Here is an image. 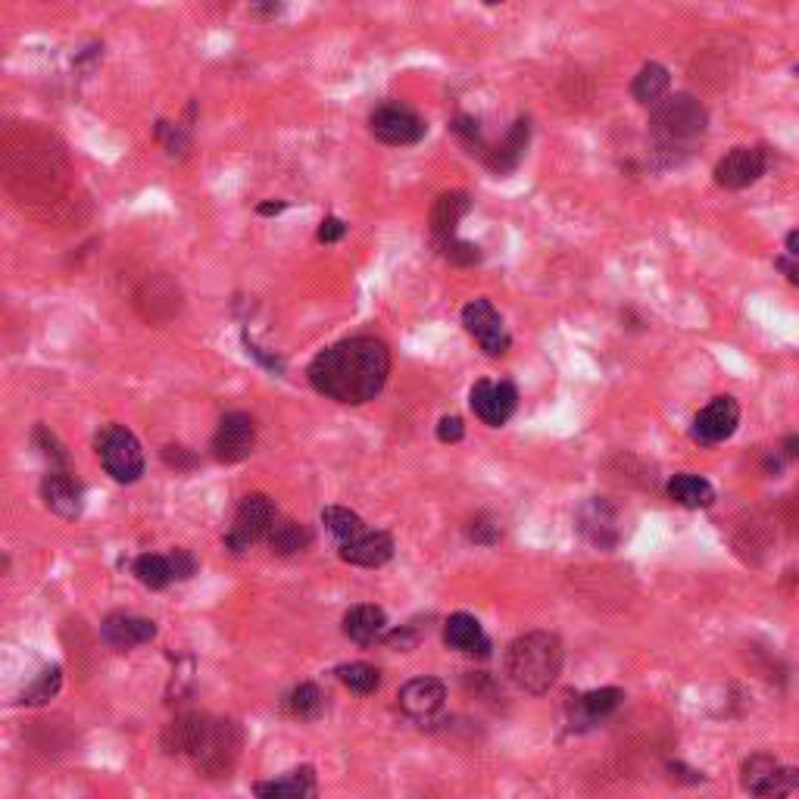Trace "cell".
Here are the masks:
<instances>
[{
    "label": "cell",
    "instance_id": "cell-1",
    "mask_svg": "<svg viewBox=\"0 0 799 799\" xmlns=\"http://www.w3.org/2000/svg\"><path fill=\"white\" fill-rule=\"evenodd\" d=\"M391 372V353L378 338H347L325 347L306 369L309 384L328 400L347 406L369 403L381 394Z\"/></svg>",
    "mask_w": 799,
    "mask_h": 799
},
{
    "label": "cell",
    "instance_id": "cell-2",
    "mask_svg": "<svg viewBox=\"0 0 799 799\" xmlns=\"http://www.w3.org/2000/svg\"><path fill=\"white\" fill-rule=\"evenodd\" d=\"M506 678L525 693H547L562 672V640L550 631H531L515 637L503 656Z\"/></svg>",
    "mask_w": 799,
    "mask_h": 799
},
{
    "label": "cell",
    "instance_id": "cell-3",
    "mask_svg": "<svg viewBox=\"0 0 799 799\" xmlns=\"http://www.w3.org/2000/svg\"><path fill=\"white\" fill-rule=\"evenodd\" d=\"M706 122L709 116L700 100H693L690 94H675L653 110L650 128L653 138L659 141V150H681L703 138Z\"/></svg>",
    "mask_w": 799,
    "mask_h": 799
},
{
    "label": "cell",
    "instance_id": "cell-4",
    "mask_svg": "<svg viewBox=\"0 0 799 799\" xmlns=\"http://www.w3.org/2000/svg\"><path fill=\"white\" fill-rule=\"evenodd\" d=\"M97 453L107 475L119 484H135L144 475V450L138 437L122 425H107L97 434Z\"/></svg>",
    "mask_w": 799,
    "mask_h": 799
},
{
    "label": "cell",
    "instance_id": "cell-5",
    "mask_svg": "<svg viewBox=\"0 0 799 799\" xmlns=\"http://www.w3.org/2000/svg\"><path fill=\"white\" fill-rule=\"evenodd\" d=\"M275 522H278L275 503L266 494H247L235 512V522H231V528L225 534V547L235 550V553H244L253 544H260V540H269Z\"/></svg>",
    "mask_w": 799,
    "mask_h": 799
},
{
    "label": "cell",
    "instance_id": "cell-6",
    "mask_svg": "<svg viewBox=\"0 0 799 799\" xmlns=\"http://www.w3.org/2000/svg\"><path fill=\"white\" fill-rule=\"evenodd\" d=\"M743 790L756 799H787L793 790H799V771L784 768L765 753L750 756L743 762Z\"/></svg>",
    "mask_w": 799,
    "mask_h": 799
},
{
    "label": "cell",
    "instance_id": "cell-7",
    "mask_svg": "<svg viewBox=\"0 0 799 799\" xmlns=\"http://www.w3.org/2000/svg\"><path fill=\"white\" fill-rule=\"evenodd\" d=\"M369 128L372 135L391 147H409L419 144L428 132L425 119L406 107V103H381V107L369 116Z\"/></svg>",
    "mask_w": 799,
    "mask_h": 799
},
{
    "label": "cell",
    "instance_id": "cell-8",
    "mask_svg": "<svg viewBox=\"0 0 799 799\" xmlns=\"http://www.w3.org/2000/svg\"><path fill=\"white\" fill-rule=\"evenodd\" d=\"M462 325H466V331L481 344V350L487 356H503L512 344L506 328H503V319L497 313V306L484 297L466 303V309H462Z\"/></svg>",
    "mask_w": 799,
    "mask_h": 799
},
{
    "label": "cell",
    "instance_id": "cell-9",
    "mask_svg": "<svg viewBox=\"0 0 799 799\" xmlns=\"http://www.w3.org/2000/svg\"><path fill=\"white\" fill-rule=\"evenodd\" d=\"M765 150L762 147H734L728 157H721L715 166V185L725 191H743L756 185L765 175Z\"/></svg>",
    "mask_w": 799,
    "mask_h": 799
},
{
    "label": "cell",
    "instance_id": "cell-10",
    "mask_svg": "<svg viewBox=\"0 0 799 799\" xmlns=\"http://www.w3.org/2000/svg\"><path fill=\"white\" fill-rule=\"evenodd\" d=\"M256 447V425L247 412H228L213 434V456L225 466L244 462Z\"/></svg>",
    "mask_w": 799,
    "mask_h": 799
},
{
    "label": "cell",
    "instance_id": "cell-11",
    "mask_svg": "<svg viewBox=\"0 0 799 799\" xmlns=\"http://www.w3.org/2000/svg\"><path fill=\"white\" fill-rule=\"evenodd\" d=\"M469 406L484 425L500 428L512 419L515 406H519V391L509 381H478L469 394Z\"/></svg>",
    "mask_w": 799,
    "mask_h": 799
},
{
    "label": "cell",
    "instance_id": "cell-12",
    "mask_svg": "<svg viewBox=\"0 0 799 799\" xmlns=\"http://www.w3.org/2000/svg\"><path fill=\"white\" fill-rule=\"evenodd\" d=\"M737 425H740L737 400L734 397H715L697 412V419H693V441H700L706 447L725 444L728 437L737 431Z\"/></svg>",
    "mask_w": 799,
    "mask_h": 799
},
{
    "label": "cell",
    "instance_id": "cell-13",
    "mask_svg": "<svg viewBox=\"0 0 799 799\" xmlns=\"http://www.w3.org/2000/svg\"><path fill=\"white\" fill-rule=\"evenodd\" d=\"M213 731V718L200 715V712H185L178 715L175 721H169L163 731V750L169 756H191L197 759L203 753L206 740H210Z\"/></svg>",
    "mask_w": 799,
    "mask_h": 799
},
{
    "label": "cell",
    "instance_id": "cell-14",
    "mask_svg": "<svg viewBox=\"0 0 799 799\" xmlns=\"http://www.w3.org/2000/svg\"><path fill=\"white\" fill-rule=\"evenodd\" d=\"M41 497L50 512H57L60 519H79L85 509V491L63 469H50V475L41 481Z\"/></svg>",
    "mask_w": 799,
    "mask_h": 799
},
{
    "label": "cell",
    "instance_id": "cell-15",
    "mask_svg": "<svg viewBox=\"0 0 799 799\" xmlns=\"http://www.w3.org/2000/svg\"><path fill=\"white\" fill-rule=\"evenodd\" d=\"M447 700V687L437 678H416L403 684L400 690V709L403 715L416 718V721H428L431 715H437L444 709Z\"/></svg>",
    "mask_w": 799,
    "mask_h": 799
},
{
    "label": "cell",
    "instance_id": "cell-16",
    "mask_svg": "<svg viewBox=\"0 0 799 799\" xmlns=\"http://www.w3.org/2000/svg\"><path fill=\"white\" fill-rule=\"evenodd\" d=\"M394 556V537L388 531H366L350 544H341V559L359 569H381Z\"/></svg>",
    "mask_w": 799,
    "mask_h": 799
},
{
    "label": "cell",
    "instance_id": "cell-17",
    "mask_svg": "<svg viewBox=\"0 0 799 799\" xmlns=\"http://www.w3.org/2000/svg\"><path fill=\"white\" fill-rule=\"evenodd\" d=\"M100 634L113 650H135V647H141V643H150L153 637H157V625H153L150 618L116 612L103 622Z\"/></svg>",
    "mask_w": 799,
    "mask_h": 799
},
{
    "label": "cell",
    "instance_id": "cell-18",
    "mask_svg": "<svg viewBox=\"0 0 799 799\" xmlns=\"http://www.w3.org/2000/svg\"><path fill=\"white\" fill-rule=\"evenodd\" d=\"M469 210H472V200L466 191H447V194L437 197L431 206V216H428L434 241L444 244V241L456 238V228L462 219H466Z\"/></svg>",
    "mask_w": 799,
    "mask_h": 799
},
{
    "label": "cell",
    "instance_id": "cell-19",
    "mask_svg": "<svg viewBox=\"0 0 799 799\" xmlns=\"http://www.w3.org/2000/svg\"><path fill=\"white\" fill-rule=\"evenodd\" d=\"M625 693L615 687H603V690H590L581 693V697L572 703V728H594L600 721H606L618 706H622Z\"/></svg>",
    "mask_w": 799,
    "mask_h": 799
},
{
    "label": "cell",
    "instance_id": "cell-20",
    "mask_svg": "<svg viewBox=\"0 0 799 799\" xmlns=\"http://www.w3.org/2000/svg\"><path fill=\"white\" fill-rule=\"evenodd\" d=\"M444 640L450 650H459V653H478V656H487L491 650V640H487L484 628L475 615L469 612H456L447 618L444 625Z\"/></svg>",
    "mask_w": 799,
    "mask_h": 799
},
{
    "label": "cell",
    "instance_id": "cell-21",
    "mask_svg": "<svg viewBox=\"0 0 799 799\" xmlns=\"http://www.w3.org/2000/svg\"><path fill=\"white\" fill-rule=\"evenodd\" d=\"M253 790L260 799H316V771L303 765L288 771L285 778L260 781Z\"/></svg>",
    "mask_w": 799,
    "mask_h": 799
},
{
    "label": "cell",
    "instance_id": "cell-22",
    "mask_svg": "<svg viewBox=\"0 0 799 799\" xmlns=\"http://www.w3.org/2000/svg\"><path fill=\"white\" fill-rule=\"evenodd\" d=\"M344 634L359 643V647H372V643H378L384 634H388V615H384V609L378 606H353L347 615H344Z\"/></svg>",
    "mask_w": 799,
    "mask_h": 799
},
{
    "label": "cell",
    "instance_id": "cell-23",
    "mask_svg": "<svg viewBox=\"0 0 799 799\" xmlns=\"http://www.w3.org/2000/svg\"><path fill=\"white\" fill-rule=\"evenodd\" d=\"M528 135H531L528 119H515V122H512V128L506 132V138H503L497 147H487V157H484V163L491 166L497 175H503V172H512L515 166L522 163V157H525Z\"/></svg>",
    "mask_w": 799,
    "mask_h": 799
},
{
    "label": "cell",
    "instance_id": "cell-24",
    "mask_svg": "<svg viewBox=\"0 0 799 799\" xmlns=\"http://www.w3.org/2000/svg\"><path fill=\"white\" fill-rule=\"evenodd\" d=\"M581 531L590 544L597 547H615L618 544V525H615V509L606 503V500H590L584 509H581Z\"/></svg>",
    "mask_w": 799,
    "mask_h": 799
},
{
    "label": "cell",
    "instance_id": "cell-25",
    "mask_svg": "<svg viewBox=\"0 0 799 799\" xmlns=\"http://www.w3.org/2000/svg\"><path fill=\"white\" fill-rule=\"evenodd\" d=\"M668 88H672V79H668V69L659 66V63H647L631 82V94L640 107H650L656 110L659 103L668 100Z\"/></svg>",
    "mask_w": 799,
    "mask_h": 799
},
{
    "label": "cell",
    "instance_id": "cell-26",
    "mask_svg": "<svg viewBox=\"0 0 799 799\" xmlns=\"http://www.w3.org/2000/svg\"><path fill=\"white\" fill-rule=\"evenodd\" d=\"M668 497L684 509H706L715 503V487L700 475H675L668 481Z\"/></svg>",
    "mask_w": 799,
    "mask_h": 799
},
{
    "label": "cell",
    "instance_id": "cell-27",
    "mask_svg": "<svg viewBox=\"0 0 799 799\" xmlns=\"http://www.w3.org/2000/svg\"><path fill=\"white\" fill-rule=\"evenodd\" d=\"M309 544H313V534H309V528L300 525V522H291V519H278L272 534H269V547L278 556H297Z\"/></svg>",
    "mask_w": 799,
    "mask_h": 799
},
{
    "label": "cell",
    "instance_id": "cell-28",
    "mask_svg": "<svg viewBox=\"0 0 799 799\" xmlns=\"http://www.w3.org/2000/svg\"><path fill=\"white\" fill-rule=\"evenodd\" d=\"M325 690L319 684H297L288 697H285V712L300 718V721H313L325 712Z\"/></svg>",
    "mask_w": 799,
    "mask_h": 799
},
{
    "label": "cell",
    "instance_id": "cell-29",
    "mask_svg": "<svg viewBox=\"0 0 799 799\" xmlns=\"http://www.w3.org/2000/svg\"><path fill=\"white\" fill-rule=\"evenodd\" d=\"M322 522H325L328 534L338 540V544H350V540H356L359 534H366L363 519H359V515L353 509H347V506H328V509H322Z\"/></svg>",
    "mask_w": 799,
    "mask_h": 799
},
{
    "label": "cell",
    "instance_id": "cell-30",
    "mask_svg": "<svg viewBox=\"0 0 799 799\" xmlns=\"http://www.w3.org/2000/svg\"><path fill=\"white\" fill-rule=\"evenodd\" d=\"M132 572L138 575V581L150 590H163L175 581L172 575V565H169V556H157V553H144L135 559Z\"/></svg>",
    "mask_w": 799,
    "mask_h": 799
},
{
    "label": "cell",
    "instance_id": "cell-31",
    "mask_svg": "<svg viewBox=\"0 0 799 799\" xmlns=\"http://www.w3.org/2000/svg\"><path fill=\"white\" fill-rule=\"evenodd\" d=\"M338 678H341V684L347 687V690H353V693H375L378 687H381V672L375 665H369V662H350V665H341L338 668Z\"/></svg>",
    "mask_w": 799,
    "mask_h": 799
},
{
    "label": "cell",
    "instance_id": "cell-32",
    "mask_svg": "<svg viewBox=\"0 0 799 799\" xmlns=\"http://www.w3.org/2000/svg\"><path fill=\"white\" fill-rule=\"evenodd\" d=\"M60 684H63V672H60V665H47L44 672L22 690V703H29V706H41L47 700H54L57 693H60Z\"/></svg>",
    "mask_w": 799,
    "mask_h": 799
},
{
    "label": "cell",
    "instance_id": "cell-33",
    "mask_svg": "<svg viewBox=\"0 0 799 799\" xmlns=\"http://www.w3.org/2000/svg\"><path fill=\"white\" fill-rule=\"evenodd\" d=\"M157 141L166 147V153H172V157H185L188 147H191L188 128L178 125V122H166V119L157 122Z\"/></svg>",
    "mask_w": 799,
    "mask_h": 799
},
{
    "label": "cell",
    "instance_id": "cell-34",
    "mask_svg": "<svg viewBox=\"0 0 799 799\" xmlns=\"http://www.w3.org/2000/svg\"><path fill=\"white\" fill-rule=\"evenodd\" d=\"M444 253V260H450L453 266H475L481 263V247L472 244V241H459V238H450L444 244H437Z\"/></svg>",
    "mask_w": 799,
    "mask_h": 799
},
{
    "label": "cell",
    "instance_id": "cell-35",
    "mask_svg": "<svg viewBox=\"0 0 799 799\" xmlns=\"http://www.w3.org/2000/svg\"><path fill=\"white\" fill-rule=\"evenodd\" d=\"M450 128H453V135L469 147V153H481V157H487V147H484V138H481L478 119H472V116H456Z\"/></svg>",
    "mask_w": 799,
    "mask_h": 799
},
{
    "label": "cell",
    "instance_id": "cell-36",
    "mask_svg": "<svg viewBox=\"0 0 799 799\" xmlns=\"http://www.w3.org/2000/svg\"><path fill=\"white\" fill-rule=\"evenodd\" d=\"M35 444H38V447H41V453L50 459V466H57V469H63V472H66V466H69V456H66L63 444H60L57 437L50 434L44 425H41V428H35Z\"/></svg>",
    "mask_w": 799,
    "mask_h": 799
},
{
    "label": "cell",
    "instance_id": "cell-37",
    "mask_svg": "<svg viewBox=\"0 0 799 799\" xmlns=\"http://www.w3.org/2000/svg\"><path fill=\"white\" fill-rule=\"evenodd\" d=\"M466 437V425H462L459 416H444L441 422H437V441H444V444H456Z\"/></svg>",
    "mask_w": 799,
    "mask_h": 799
},
{
    "label": "cell",
    "instance_id": "cell-38",
    "mask_svg": "<svg viewBox=\"0 0 799 799\" xmlns=\"http://www.w3.org/2000/svg\"><path fill=\"white\" fill-rule=\"evenodd\" d=\"M169 565H172L175 581H185V578H191L197 572V562H194V556L188 550H172L169 553Z\"/></svg>",
    "mask_w": 799,
    "mask_h": 799
},
{
    "label": "cell",
    "instance_id": "cell-39",
    "mask_svg": "<svg viewBox=\"0 0 799 799\" xmlns=\"http://www.w3.org/2000/svg\"><path fill=\"white\" fill-rule=\"evenodd\" d=\"M244 347H247V353H250L253 359H260V363H263V366H266L269 372H278V375H281V372H285V359H281V356H275V353H266V350H263L260 344H253V341L247 338V334H244Z\"/></svg>",
    "mask_w": 799,
    "mask_h": 799
},
{
    "label": "cell",
    "instance_id": "cell-40",
    "mask_svg": "<svg viewBox=\"0 0 799 799\" xmlns=\"http://www.w3.org/2000/svg\"><path fill=\"white\" fill-rule=\"evenodd\" d=\"M344 235H347V225L338 216L322 219V225H319V241L322 244H334V241H341Z\"/></svg>",
    "mask_w": 799,
    "mask_h": 799
},
{
    "label": "cell",
    "instance_id": "cell-41",
    "mask_svg": "<svg viewBox=\"0 0 799 799\" xmlns=\"http://www.w3.org/2000/svg\"><path fill=\"white\" fill-rule=\"evenodd\" d=\"M469 534H472V540L475 544H484V547H491V544H497V537H500V528L497 525H491V522H472V528H469Z\"/></svg>",
    "mask_w": 799,
    "mask_h": 799
},
{
    "label": "cell",
    "instance_id": "cell-42",
    "mask_svg": "<svg viewBox=\"0 0 799 799\" xmlns=\"http://www.w3.org/2000/svg\"><path fill=\"white\" fill-rule=\"evenodd\" d=\"M775 266H778V269H781V272L787 275V281H790V285H796V288H799V256L781 253Z\"/></svg>",
    "mask_w": 799,
    "mask_h": 799
},
{
    "label": "cell",
    "instance_id": "cell-43",
    "mask_svg": "<svg viewBox=\"0 0 799 799\" xmlns=\"http://www.w3.org/2000/svg\"><path fill=\"white\" fill-rule=\"evenodd\" d=\"M163 456H166L169 466H194V456H188L185 447H166Z\"/></svg>",
    "mask_w": 799,
    "mask_h": 799
},
{
    "label": "cell",
    "instance_id": "cell-44",
    "mask_svg": "<svg viewBox=\"0 0 799 799\" xmlns=\"http://www.w3.org/2000/svg\"><path fill=\"white\" fill-rule=\"evenodd\" d=\"M285 206H288L285 200H266V203L256 206V213H260V216H278V213H285Z\"/></svg>",
    "mask_w": 799,
    "mask_h": 799
},
{
    "label": "cell",
    "instance_id": "cell-45",
    "mask_svg": "<svg viewBox=\"0 0 799 799\" xmlns=\"http://www.w3.org/2000/svg\"><path fill=\"white\" fill-rule=\"evenodd\" d=\"M781 456L784 459H799V434L787 437V441L781 444Z\"/></svg>",
    "mask_w": 799,
    "mask_h": 799
},
{
    "label": "cell",
    "instance_id": "cell-46",
    "mask_svg": "<svg viewBox=\"0 0 799 799\" xmlns=\"http://www.w3.org/2000/svg\"><path fill=\"white\" fill-rule=\"evenodd\" d=\"M784 253H790V256H799V228H796V231H790V235H787V241H784Z\"/></svg>",
    "mask_w": 799,
    "mask_h": 799
},
{
    "label": "cell",
    "instance_id": "cell-47",
    "mask_svg": "<svg viewBox=\"0 0 799 799\" xmlns=\"http://www.w3.org/2000/svg\"><path fill=\"white\" fill-rule=\"evenodd\" d=\"M253 13H266V16H278L281 7H253Z\"/></svg>",
    "mask_w": 799,
    "mask_h": 799
},
{
    "label": "cell",
    "instance_id": "cell-48",
    "mask_svg": "<svg viewBox=\"0 0 799 799\" xmlns=\"http://www.w3.org/2000/svg\"><path fill=\"white\" fill-rule=\"evenodd\" d=\"M796 75H799V66H796Z\"/></svg>",
    "mask_w": 799,
    "mask_h": 799
}]
</instances>
